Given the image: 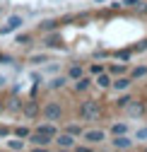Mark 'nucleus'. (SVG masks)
<instances>
[{
    "instance_id": "19",
    "label": "nucleus",
    "mask_w": 147,
    "mask_h": 152,
    "mask_svg": "<svg viewBox=\"0 0 147 152\" xmlns=\"http://www.w3.org/2000/svg\"><path fill=\"white\" fill-rule=\"evenodd\" d=\"M123 133H128V123H116V126H111V135H123Z\"/></svg>"
},
{
    "instance_id": "7",
    "label": "nucleus",
    "mask_w": 147,
    "mask_h": 152,
    "mask_svg": "<svg viewBox=\"0 0 147 152\" xmlns=\"http://www.w3.org/2000/svg\"><path fill=\"white\" fill-rule=\"evenodd\" d=\"M111 147H116V150H133V147H135V142H133V140L123 133V135H116V138L111 140Z\"/></svg>"
},
{
    "instance_id": "28",
    "label": "nucleus",
    "mask_w": 147,
    "mask_h": 152,
    "mask_svg": "<svg viewBox=\"0 0 147 152\" xmlns=\"http://www.w3.org/2000/svg\"><path fill=\"white\" fill-rule=\"evenodd\" d=\"M29 133H31V130H29V128H24V126H17V128H15V135H17V138H27Z\"/></svg>"
},
{
    "instance_id": "27",
    "label": "nucleus",
    "mask_w": 147,
    "mask_h": 152,
    "mask_svg": "<svg viewBox=\"0 0 147 152\" xmlns=\"http://www.w3.org/2000/svg\"><path fill=\"white\" fill-rule=\"evenodd\" d=\"M145 51H147V39H142L133 46V53H145Z\"/></svg>"
},
{
    "instance_id": "20",
    "label": "nucleus",
    "mask_w": 147,
    "mask_h": 152,
    "mask_svg": "<svg viewBox=\"0 0 147 152\" xmlns=\"http://www.w3.org/2000/svg\"><path fill=\"white\" fill-rule=\"evenodd\" d=\"M29 61H31V63H36V65H41V63H48V53H34Z\"/></svg>"
},
{
    "instance_id": "36",
    "label": "nucleus",
    "mask_w": 147,
    "mask_h": 152,
    "mask_svg": "<svg viewBox=\"0 0 147 152\" xmlns=\"http://www.w3.org/2000/svg\"><path fill=\"white\" fill-rule=\"evenodd\" d=\"M97 3H101V0H97Z\"/></svg>"
},
{
    "instance_id": "8",
    "label": "nucleus",
    "mask_w": 147,
    "mask_h": 152,
    "mask_svg": "<svg viewBox=\"0 0 147 152\" xmlns=\"http://www.w3.org/2000/svg\"><path fill=\"white\" fill-rule=\"evenodd\" d=\"M130 85H133V77H125V75H118V77L111 82V87H114L116 92H125Z\"/></svg>"
},
{
    "instance_id": "6",
    "label": "nucleus",
    "mask_w": 147,
    "mask_h": 152,
    "mask_svg": "<svg viewBox=\"0 0 147 152\" xmlns=\"http://www.w3.org/2000/svg\"><path fill=\"white\" fill-rule=\"evenodd\" d=\"M22 24H24V17H22V15H12L10 20L5 22V27L0 29V34H10V31H15V29H20Z\"/></svg>"
},
{
    "instance_id": "10",
    "label": "nucleus",
    "mask_w": 147,
    "mask_h": 152,
    "mask_svg": "<svg viewBox=\"0 0 147 152\" xmlns=\"http://www.w3.org/2000/svg\"><path fill=\"white\" fill-rule=\"evenodd\" d=\"M34 130H39V133H46V135H51V138H56L58 135V128H56V123H44V126H36Z\"/></svg>"
},
{
    "instance_id": "18",
    "label": "nucleus",
    "mask_w": 147,
    "mask_h": 152,
    "mask_svg": "<svg viewBox=\"0 0 147 152\" xmlns=\"http://www.w3.org/2000/svg\"><path fill=\"white\" fill-rule=\"evenodd\" d=\"M65 85H68V77H53V80L48 82V87H51V89H63Z\"/></svg>"
},
{
    "instance_id": "4",
    "label": "nucleus",
    "mask_w": 147,
    "mask_h": 152,
    "mask_svg": "<svg viewBox=\"0 0 147 152\" xmlns=\"http://www.w3.org/2000/svg\"><path fill=\"white\" fill-rule=\"evenodd\" d=\"M53 142H56L60 150H75V135H72V133H68V130L58 133V135L53 138Z\"/></svg>"
},
{
    "instance_id": "21",
    "label": "nucleus",
    "mask_w": 147,
    "mask_h": 152,
    "mask_svg": "<svg viewBox=\"0 0 147 152\" xmlns=\"http://www.w3.org/2000/svg\"><path fill=\"white\" fill-rule=\"evenodd\" d=\"M118 61H130V56H133V48H123V51H116L114 53Z\"/></svg>"
},
{
    "instance_id": "23",
    "label": "nucleus",
    "mask_w": 147,
    "mask_h": 152,
    "mask_svg": "<svg viewBox=\"0 0 147 152\" xmlns=\"http://www.w3.org/2000/svg\"><path fill=\"white\" fill-rule=\"evenodd\" d=\"M22 106H24L22 99H15V97H12V99L7 102V109H10V111H22Z\"/></svg>"
},
{
    "instance_id": "33",
    "label": "nucleus",
    "mask_w": 147,
    "mask_h": 152,
    "mask_svg": "<svg viewBox=\"0 0 147 152\" xmlns=\"http://www.w3.org/2000/svg\"><path fill=\"white\" fill-rule=\"evenodd\" d=\"M94 56H97V58H106V56H111V53H108V51H97Z\"/></svg>"
},
{
    "instance_id": "29",
    "label": "nucleus",
    "mask_w": 147,
    "mask_h": 152,
    "mask_svg": "<svg viewBox=\"0 0 147 152\" xmlns=\"http://www.w3.org/2000/svg\"><path fill=\"white\" fill-rule=\"evenodd\" d=\"M0 63H3V65H12V63H15V58H12L10 53H0Z\"/></svg>"
},
{
    "instance_id": "34",
    "label": "nucleus",
    "mask_w": 147,
    "mask_h": 152,
    "mask_svg": "<svg viewBox=\"0 0 147 152\" xmlns=\"http://www.w3.org/2000/svg\"><path fill=\"white\" fill-rule=\"evenodd\" d=\"M138 138H147V126H145V128H140V130H138Z\"/></svg>"
},
{
    "instance_id": "30",
    "label": "nucleus",
    "mask_w": 147,
    "mask_h": 152,
    "mask_svg": "<svg viewBox=\"0 0 147 152\" xmlns=\"http://www.w3.org/2000/svg\"><path fill=\"white\" fill-rule=\"evenodd\" d=\"M130 102H133L130 97H121V99L116 102V106H118V109H128V104H130Z\"/></svg>"
},
{
    "instance_id": "15",
    "label": "nucleus",
    "mask_w": 147,
    "mask_h": 152,
    "mask_svg": "<svg viewBox=\"0 0 147 152\" xmlns=\"http://www.w3.org/2000/svg\"><path fill=\"white\" fill-rule=\"evenodd\" d=\"M128 111H130V116H133V118H138V116H142L145 106H142L140 102H130V104H128Z\"/></svg>"
},
{
    "instance_id": "32",
    "label": "nucleus",
    "mask_w": 147,
    "mask_h": 152,
    "mask_svg": "<svg viewBox=\"0 0 147 152\" xmlns=\"http://www.w3.org/2000/svg\"><path fill=\"white\" fill-rule=\"evenodd\" d=\"M15 41H17V44H27V41H29V34H17Z\"/></svg>"
},
{
    "instance_id": "14",
    "label": "nucleus",
    "mask_w": 147,
    "mask_h": 152,
    "mask_svg": "<svg viewBox=\"0 0 147 152\" xmlns=\"http://www.w3.org/2000/svg\"><path fill=\"white\" fill-rule=\"evenodd\" d=\"M111 82H114V77H111V75H108L106 70H104L101 75H97V85H99V87H104V89H108V87H111Z\"/></svg>"
},
{
    "instance_id": "1",
    "label": "nucleus",
    "mask_w": 147,
    "mask_h": 152,
    "mask_svg": "<svg viewBox=\"0 0 147 152\" xmlns=\"http://www.w3.org/2000/svg\"><path fill=\"white\" fill-rule=\"evenodd\" d=\"M77 113H80V118H82V121H97V118L101 116V104H99L97 99L82 102L80 109H77Z\"/></svg>"
},
{
    "instance_id": "12",
    "label": "nucleus",
    "mask_w": 147,
    "mask_h": 152,
    "mask_svg": "<svg viewBox=\"0 0 147 152\" xmlns=\"http://www.w3.org/2000/svg\"><path fill=\"white\" fill-rule=\"evenodd\" d=\"M82 75H84V68H82V65H77V63L68 68V80H80Z\"/></svg>"
},
{
    "instance_id": "16",
    "label": "nucleus",
    "mask_w": 147,
    "mask_h": 152,
    "mask_svg": "<svg viewBox=\"0 0 147 152\" xmlns=\"http://www.w3.org/2000/svg\"><path fill=\"white\" fill-rule=\"evenodd\" d=\"M145 75H147V65H135V68L130 70L133 82H135V80H140V77H145Z\"/></svg>"
},
{
    "instance_id": "35",
    "label": "nucleus",
    "mask_w": 147,
    "mask_h": 152,
    "mask_svg": "<svg viewBox=\"0 0 147 152\" xmlns=\"http://www.w3.org/2000/svg\"><path fill=\"white\" fill-rule=\"evenodd\" d=\"M5 85V77H3V75H0V87H3Z\"/></svg>"
},
{
    "instance_id": "2",
    "label": "nucleus",
    "mask_w": 147,
    "mask_h": 152,
    "mask_svg": "<svg viewBox=\"0 0 147 152\" xmlns=\"http://www.w3.org/2000/svg\"><path fill=\"white\" fill-rule=\"evenodd\" d=\"M41 113H44V118L46 121H60L63 118V106H60V102H48L44 109H41Z\"/></svg>"
},
{
    "instance_id": "3",
    "label": "nucleus",
    "mask_w": 147,
    "mask_h": 152,
    "mask_svg": "<svg viewBox=\"0 0 147 152\" xmlns=\"http://www.w3.org/2000/svg\"><path fill=\"white\" fill-rule=\"evenodd\" d=\"M27 140H29L34 147H51V145H53V138L46 135V133H39V130H31L29 135H27Z\"/></svg>"
},
{
    "instance_id": "26",
    "label": "nucleus",
    "mask_w": 147,
    "mask_h": 152,
    "mask_svg": "<svg viewBox=\"0 0 147 152\" xmlns=\"http://www.w3.org/2000/svg\"><path fill=\"white\" fill-rule=\"evenodd\" d=\"M60 27V22L58 20H46L44 24H41V29H46V31H51V29H58Z\"/></svg>"
},
{
    "instance_id": "24",
    "label": "nucleus",
    "mask_w": 147,
    "mask_h": 152,
    "mask_svg": "<svg viewBox=\"0 0 147 152\" xmlns=\"http://www.w3.org/2000/svg\"><path fill=\"white\" fill-rule=\"evenodd\" d=\"M7 147H10V150H22L24 142H22V138H17V135H15L12 140H7Z\"/></svg>"
},
{
    "instance_id": "13",
    "label": "nucleus",
    "mask_w": 147,
    "mask_h": 152,
    "mask_svg": "<svg viewBox=\"0 0 147 152\" xmlns=\"http://www.w3.org/2000/svg\"><path fill=\"white\" fill-rule=\"evenodd\" d=\"M44 46L46 48H60V51H65V44L60 41V36H48V39L44 41Z\"/></svg>"
},
{
    "instance_id": "22",
    "label": "nucleus",
    "mask_w": 147,
    "mask_h": 152,
    "mask_svg": "<svg viewBox=\"0 0 147 152\" xmlns=\"http://www.w3.org/2000/svg\"><path fill=\"white\" fill-rule=\"evenodd\" d=\"M104 70H106V68H104L101 63H92V65H89V75H92V77H97V75H101Z\"/></svg>"
},
{
    "instance_id": "11",
    "label": "nucleus",
    "mask_w": 147,
    "mask_h": 152,
    "mask_svg": "<svg viewBox=\"0 0 147 152\" xmlns=\"http://www.w3.org/2000/svg\"><path fill=\"white\" fill-rule=\"evenodd\" d=\"M125 70H128V65H123V63H114V65H108V68H106V72L111 75V77H118V75H125Z\"/></svg>"
},
{
    "instance_id": "31",
    "label": "nucleus",
    "mask_w": 147,
    "mask_h": 152,
    "mask_svg": "<svg viewBox=\"0 0 147 152\" xmlns=\"http://www.w3.org/2000/svg\"><path fill=\"white\" fill-rule=\"evenodd\" d=\"M123 5H128V7H140L142 0H123Z\"/></svg>"
},
{
    "instance_id": "25",
    "label": "nucleus",
    "mask_w": 147,
    "mask_h": 152,
    "mask_svg": "<svg viewBox=\"0 0 147 152\" xmlns=\"http://www.w3.org/2000/svg\"><path fill=\"white\" fill-rule=\"evenodd\" d=\"M65 130H68V133H72V135H75V138H77V135H82V133H84V128H82V126H72V123H68V126H65Z\"/></svg>"
},
{
    "instance_id": "5",
    "label": "nucleus",
    "mask_w": 147,
    "mask_h": 152,
    "mask_svg": "<svg viewBox=\"0 0 147 152\" xmlns=\"http://www.w3.org/2000/svg\"><path fill=\"white\" fill-rule=\"evenodd\" d=\"M82 138H84L89 145H99L101 140H106V133H104V130H99V128H89V130H84V133H82Z\"/></svg>"
},
{
    "instance_id": "9",
    "label": "nucleus",
    "mask_w": 147,
    "mask_h": 152,
    "mask_svg": "<svg viewBox=\"0 0 147 152\" xmlns=\"http://www.w3.org/2000/svg\"><path fill=\"white\" fill-rule=\"evenodd\" d=\"M22 111H24V116L27 118H36V116H39V104H36V102H27L24 106H22Z\"/></svg>"
},
{
    "instance_id": "17",
    "label": "nucleus",
    "mask_w": 147,
    "mask_h": 152,
    "mask_svg": "<svg viewBox=\"0 0 147 152\" xmlns=\"http://www.w3.org/2000/svg\"><path fill=\"white\" fill-rule=\"evenodd\" d=\"M89 85H92V77H80V80H75V92H84V89H89Z\"/></svg>"
}]
</instances>
